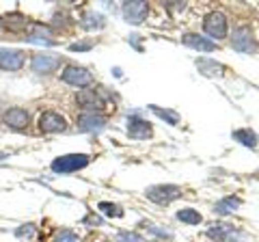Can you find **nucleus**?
Segmentation results:
<instances>
[{
    "instance_id": "f257e3e1",
    "label": "nucleus",
    "mask_w": 259,
    "mask_h": 242,
    "mask_svg": "<svg viewBox=\"0 0 259 242\" xmlns=\"http://www.w3.org/2000/svg\"><path fill=\"white\" fill-rule=\"evenodd\" d=\"M91 163V156L87 154H67V156H59L52 160V171L59 173V175H67V173H76L80 169L89 167Z\"/></svg>"
},
{
    "instance_id": "f03ea898",
    "label": "nucleus",
    "mask_w": 259,
    "mask_h": 242,
    "mask_svg": "<svg viewBox=\"0 0 259 242\" xmlns=\"http://www.w3.org/2000/svg\"><path fill=\"white\" fill-rule=\"evenodd\" d=\"M182 195H184V190L180 186H175V184H156V186H149L145 190V197L160 206L173 204V201L180 199Z\"/></svg>"
},
{
    "instance_id": "7ed1b4c3",
    "label": "nucleus",
    "mask_w": 259,
    "mask_h": 242,
    "mask_svg": "<svg viewBox=\"0 0 259 242\" xmlns=\"http://www.w3.org/2000/svg\"><path fill=\"white\" fill-rule=\"evenodd\" d=\"M61 63H63V59L59 54L37 52V54H32V59H30V69L39 76H50L61 67Z\"/></svg>"
},
{
    "instance_id": "20e7f679",
    "label": "nucleus",
    "mask_w": 259,
    "mask_h": 242,
    "mask_svg": "<svg viewBox=\"0 0 259 242\" xmlns=\"http://www.w3.org/2000/svg\"><path fill=\"white\" fill-rule=\"evenodd\" d=\"M61 80L65 85L87 89L89 85H93V74L87 67H80V65H65V69L61 71Z\"/></svg>"
},
{
    "instance_id": "39448f33",
    "label": "nucleus",
    "mask_w": 259,
    "mask_h": 242,
    "mask_svg": "<svg viewBox=\"0 0 259 242\" xmlns=\"http://www.w3.org/2000/svg\"><path fill=\"white\" fill-rule=\"evenodd\" d=\"M24 39H26L28 44H41V46H54L56 44L52 26L41 24V22H30L26 33H24Z\"/></svg>"
},
{
    "instance_id": "423d86ee",
    "label": "nucleus",
    "mask_w": 259,
    "mask_h": 242,
    "mask_svg": "<svg viewBox=\"0 0 259 242\" xmlns=\"http://www.w3.org/2000/svg\"><path fill=\"white\" fill-rule=\"evenodd\" d=\"M3 124L5 128H9L13 132H24L28 130V124H30V115L26 108L22 106H11L3 112Z\"/></svg>"
},
{
    "instance_id": "0eeeda50",
    "label": "nucleus",
    "mask_w": 259,
    "mask_h": 242,
    "mask_svg": "<svg viewBox=\"0 0 259 242\" xmlns=\"http://www.w3.org/2000/svg\"><path fill=\"white\" fill-rule=\"evenodd\" d=\"M76 102L80 104L82 112H100L106 106V98H104L102 89H82V91L78 93Z\"/></svg>"
},
{
    "instance_id": "6e6552de",
    "label": "nucleus",
    "mask_w": 259,
    "mask_h": 242,
    "mask_svg": "<svg viewBox=\"0 0 259 242\" xmlns=\"http://www.w3.org/2000/svg\"><path fill=\"white\" fill-rule=\"evenodd\" d=\"M39 130L44 134H61L67 130V119L56 110H44L39 115Z\"/></svg>"
},
{
    "instance_id": "1a4fd4ad",
    "label": "nucleus",
    "mask_w": 259,
    "mask_h": 242,
    "mask_svg": "<svg viewBox=\"0 0 259 242\" xmlns=\"http://www.w3.org/2000/svg\"><path fill=\"white\" fill-rule=\"evenodd\" d=\"M26 65V52L18 48H0V69L3 71H20Z\"/></svg>"
},
{
    "instance_id": "9d476101",
    "label": "nucleus",
    "mask_w": 259,
    "mask_h": 242,
    "mask_svg": "<svg viewBox=\"0 0 259 242\" xmlns=\"http://www.w3.org/2000/svg\"><path fill=\"white\" fill-rule=\"evenodd\" d=\"M231 46L233 50H238L242 54H250L257 50V44H255V37H253V30L248 26H238L231 35Z\"/></svg>"
},
{
    "instance_id": "9b49d317",
    "label": "nucleus",
    "mask_w": 259,
    "mask_h": 242,
    "mask_svg": "<svg viewBox=\"0 0 259 242\" xmlns=\"http://www.w3.org/2000/svg\"><path fill=\"white\" fill-rule=\"evenodd\" d=\"M203 30L209 35V39H225L227 37V18L221 11H212L205 15L203 20Z\"/></svg>"
},
{
    "instance_id": "f8f14e48",
    "label": "nucleus",
    "mask_w": 259,
    "mask_h": 242,
    "mask_svg": "<svg viewBox=\"0 0 259 242\" xmlns=\"http://www.w3.org/2000/svg\"><path fill=\"white\" fill-rule=\"evenodd\" d=\"M80 132H100L106 128V117L102 112H82L76 121Z\"/></svg>"
},
{
    "instance_id": "ddd939ff",
    "label": "nucleus",
    "mask_w": 259,
    "mask_h": 242,
    "mask_svg": "<svg viewBox=\"0 0 259 242\" xmlns=\"http://www.w3.org/2000/svg\"><path fill=\"white\" fill-rule=\"evenodd\" d=\"M149 13V5L143 3V0H134V3H123V18L127 24H134V26H139V24L147 18Z\"/></svg>"
},
{
    "instance_id": "4468645a",
    "label": "nucleus",
    "mask_w": 259,
    "mask_h": 242,
    "mask_svg": "<svg viewBox=\"0 0 259 242\" xmlns=\"http://www.w3.org/2000/svg\"><path fill=\"white\" fill-rule=\"evenodd\" d=\"M0 24H3V30H11V33H26V28H28V20H26V15L20 13V11H13V13H7L0 18Z\"/></svg>"
},
{
    "instance_id": "2eb2a0df",
    "label": "nucleus",
    "mask_w": 259,
    "mask_h": 242,
    "mask_svg": "<svg viewBox=\"0 0 259 242\" xmlns=\"http://www.w3.org/2000/svg\"><path fill=\"white\" fill-rule=\"evenodd\" d=\"M127 134H130V139L143 141V139H149L153 132H151V126L147 124V121L132 115V117H127Z\"/></svg>"
},
{
    "instance_id": "dca6fc26",
    "label": "nucleus",
    "mask_w": 259,
    "mask_h": 242,
    "mask_svg": "<svg viewBox=\"0 0 259 242\" xmlns=\"http://www.w3.org/2000/svg\"><path fill=\"white\" fill-rule=\"evenodd\" d=\"M182 42L188 46V48H194L199 52H214L216 50V42H212L209 37H203V35H197V33H186L182 37Z\"/></svg>"
},
{
    "instance_id": "f3484780",
    "label": "nucleus",
    "mask_w": 259,
    "mask_h": 242,
    "mask_svg": "<svg viewBox=\"0 0 259 242\" xmlns=\"http://www.w3.org/2000/svg\"><path fill=\"white\" fill-rule=\"evenodd\" d=\"M240 206H242V199H240V197H233V195H229V197H223L221 201H216L214 212H216V214H221V216H225V214L236 212V210H238Z\"/></svg>"
},
{
    "instance_id": "a211bd4d",
    "label": "nucleus",
    "mask_w": 259,
    "mask_h": 242,
    "mask_svg": "<svg viewBox=\"0 0 259 242\" xmlns=\"http://www.w3.org/2000/svg\"><path fill=\"white\" fill-rule=\"evenodd\" d=\"M104 15L100 13H95V11H87L82 18H80V26H82L84 30H100L104 28Z\"/></svg>"
},
{
    "instance_id": "6ab92c4d",
    "label": "nucleus",
    "mask_w": 259,
    "mask_h": 242,
    "mask_svg": "<svg viewBox=\"0 0 259 242\" xmlns=\"http://www.w3.org/2000/svg\"><path fill=\"white\" fill-rule=\"evenodd\" d=\"M229 233H233V225H227V223H214L212 227L207 229V236L218 242H225L229 238Z\"/></svg>"
},
{
    "instance_id": "aec40b11",
    "label": "nucleus",
    "mask_w": 259,
    "mask_h": 242,
    "mask_svg": "<svg viewBox=\"0 0 259 242\" xmlns=\"http://www.w3.org/2000/svg\"><path fill=\"white\" fill-rule=\"evenodd\" d=\"M233 139L240 141L244 147H250V149L257 147V134L250 130V128H240V130H236L233 132Z\"/></svg>"
},
{
    "instance_id": "412c9836",
    "label": "nucleus",
    "mask_w": 259,
    "mask_h": 242,
    "mask_svg": "<svg viewBox=\"0 0 259 242\" xmlns=\"http://www.w3.org/2000/svg\"><path fill=\"white\" fill-rule=\"evenodd\" d=\"M175 216H177V221H182V223H186V225H199L201 221H203V216H201L197 210H192V208H184V210H180V212H177Z\"/></svg>"
},
{
    "instance_id": "4be33fe9",
    "label": "nucleus",
    "mask_w": 259,
    "mask_h": 242,
    "mask_svg": "<svg viewBox=\"0 0 259 242\" xmlns=\"http://www.w3.org/2000/svg\"><path fill=\"white\" fill-rule=\"evenodd\" d=\"M97 210L104 214V216H110V219H121L123 216V210H121L117 204H110V201H102Z\"/></svg>"
},
{
    "instance_id": "5701e85b",
    "label": "nucleus",
    "mask_w": 259,
    "mask_h": 242,
    "mask_svg": "<svg viewBox=\"0 0 259 242\" xmlns=\"http://www.w3.org/2000/svg\"><path fill=\"white\" fill-rule=\"evenodd\" d=\"M149 108H151V112H156V115H158L160 119H164L166 124H171V126H177V124H180V115H177L175 110H166V108L153 106V104H151Z\"/></svg>"
},
{
    "instance_id": "b1692460",
    "label": "nucleus",
    "mask_w": 259,
    "mask_h": 242,
    "mask_svg": "<svg viewBox=\"0 0 259 242\" xmlns=\"http://www.w3.org/2000/svg\"><path fill=\"white\" fill-rule=\"evenodd\" d=\"M197 65H199V69L203 71V74H205V69H212V71H209V76H214V74H223V65H218L216 61H207V59H201V61L197 63Z\"/></svg>"
},
{
    "instance_id": "393cba45",
    "label": "nucleus",
    "mask_w": 259,
    "mask_h": 242,
    "mask_svg": "<svg viewBox=\"0 0 259 242\" xmlns=\"http://www.w3.org/2000/svg\"><path fill=\"white\" fill-rule=\"evenodd\" d=\"M52 242H80V238H78V233H74L71 229H61L54 233Z\"/></svg>"
},
{
    "instance_id": "a878e982",
    "label": "nucleus",
    "mask_w": 259,
    "mask_h": 242,
    "mask_svg": "<svg viewBox=\"0 0 259 242\" xmlns=\"http://www.w3.org/2000/svg\"><path fill=\"white\" fill-rule=\"evenodd\" d=\"M119 242H147L141 233H136V231H121L119 233Z\"/></svg>"
},
{
    "instance_id": "bb28decb",
    "label": "nucleus",
    "mask_w": 259,
    "mask_h": 242,
    "mask_svg": "<svg viewBox=\"0 0 259 242\" xmlns=\"http://www.w3.org/2000/svg\"><path fill=\"white\" fill-rule=\"evenodd\" d=\"M93 46H95V42H93V39H89V42H76V44H71L69 50L71 52H84V50H91Z\"/></svg>"
},
{
    "instance_id": "cd10ccee",
    "label": "nucleus",
    "mask_w": 259,
    "mask_h": 242,
    "mask_svg": "<svg viewBox=\"0 0 259 242\" xmlns=\"http://www.w3.org/2000/svg\"><path fill=\"white\" fill-rule=\"evenodd\" d=\"M32 233H35V225H32V223L22 225L20 229H15V236H18V238H30Z\"/></svg>"
},
{
    "instance_id": "c85d7f7f",
    "label": "nucleus",
    "mask_w": 259,
    "mask_h": 242,
    "mask_svg": "<svg viewBox=\"0 0 259 242\" xmlns=\"http://www.w3.org/2000/svg\"><path fill=\"white\" fill-rule=\"evenodd\" d=\"M84 225H89V227H100L102 225V219L97 214H89V216H84V221H82Z\"/></svg>"
},
{
    "instance_id": "c756f323",
    "label": "nucleus",
    "mask_w": 259,
    "mask_h": 242,
    "mask_svg": "<svg viewBox=\"0 0 259 242\" xmlns=\"http://www.w3.org/2000/svg\"><path fill=\"white\" fill-rule=\"evenodd\" d=\"M5 158H9V154H7V151H0V160H5Z\"/></svg>"
},
{
    "instance_id": "7c9ffc66",
    "label": "nucleus",
    "mask_w": 259,
    "mask_h": 242,
    "mask_svg": "<svg viewBox=\"0 0 259 242\" xmlns=\"http://www.w3.org/2000/svg\"><path fill=\"white\" fill-rule=\"evenodd\" d=\"M255 177H257V180H259V171H257V173H255Z\"/></svg>"
},
{
    "instance_id": "2f4dec72",
    "label": "nucleus",
    "mask_w": 259,
    "mask_h": 242,
    "mask_svg": "<svg viewBox=\"0 0 259 242\" xmlns=\"http://www.w3.org/2000/svg\"><path fill=\"white\" fill-rule=\"evenodd\" d=\"M0 33H3V24H0Z\"/></svg>"
},
{
    "instance_id": "473e14b6",
    "label": "nucleus",
    "mask_w": 259,
    "mask_h": 242,
    "mask_svg": "<svg viewBox=\"0 0 259 242\" xmlns=\"http://www.w3.org/2000/svg\"><path fill=\"white\" fill-rule=\"evenodd\" d=\"M104 242H112V240H104Z\"/></svg>"
}]
</instances>
